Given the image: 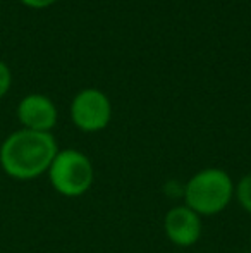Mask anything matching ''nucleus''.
<instances>
[{
  "mask_svg": "<svg viewBox=\"0 0 251 253\" xmlns=\"http://www.w3.org/2000/svg\"><path fill=\"white\" fill-rule=\"evenodd\" d=\"M12 84V73L3 60H0V98H3L10 90Z\"/></svg>",
  "mask_w": 251,
  "mask_h": 253,
  "instance_id": "obj_8",
  "label": "nucleus"
},
{
  "mask_svg": "<svg viewBox=\"0 0 251 253\" xmlns=\"http://www.w3.org/2000/svg\"><path fill=\"white\" fill-rule=\"evenodd\" d=\"M165 191H167L169 197L179 198V197H182V191H184V184H181L179 181H167V184H165Z\"/></svg>",
  "mask_w": 251,
  "mask_h": 253,
  "instance_id": "obj_9",
  "label": "nucleus"
},
{
  "mask_svg": "<svg viewBox=\"0 0 251 253\" xmlns=\"http://www.w3.org/2000/svg\"><path fill=\"white\" fill-rule=\"evenodd\" d=\"M236 183L231 174L220 167H205L184 183L182 200L200 217L222 213L234 200Z\"/></svg>",
  "mask_w": 251,
  "mask_h": 253,
  "instance_id": "obj_2",
  "label": "nucleus"
},
{
  "mask_svg": "<svg viewBox=\"0 0 251 253\" xmlns=\"http://www.w3.org/2000/svg\"><path fill=\"white\" fill-rule=\"evenodd\" d=\"M23 5L31 7V9H45V7H50L52 3H55L57 0H19Z\"/></svg>",
  "mask_w": 251,
  "mask_h": 253,
  "instance_id": "obj_10",
  "label": "nucleus"
},
{
  "mask_svg": "<svg viewBox=\"0 0 251 253\" xmlns=\"http://www.w3.org/2000/svg\"><path fill=\"white\" fill-rule=\"evenodd\" d=\"M203 224L196 212L182 205L169 209L164 215V234L172 245L179 248H191L200 241Z\"/></svg>",
  "mask_w": 251,
  "mask_h": 253,
  "instance_id": "obj_5",
  "label": "nucleus"
},
{
  "mask_svg": "<svg viewBox=\"0 0 251 253\" xmlns=\"http://www.w3.org/2000/svg\"><path fill=\"white\" fill-rule=\"evenodd\" d=\"M250 247H251V234H250Z\"/></svg>",
  "mask_w": 251,
  "mask_h": 253,
  "instance_id": "obj_11",
  "label": "nucleus"
},
{
  "mask_svg": "<svg viewBox=\"0 0 251 253\" xmlns=\"http://www.w3.org/2000/svg\"><path fill=\"white\" fill-rule=\"evenodd\" d=\"M17 119L24 129L52 133L59 119L57 107L41 93L26 95L17 105Z\"/></svg>",
  "mask_w": 251,
  "mask_h": 253,
  "instance_id": "obj_6",
  "label": "nucleus"
},
{
  "mask_svg": "<svg viewBox=\"0 0 251 253\" xmlns=\"http://www.w3.org/2000/svg\"><path fill=\"white\" fill-rule=\"evenodd\" d=\"M47 176L55 193L66 198H79L93 186L95 169L86 153L64 148L52 160Z\"/></svg>",
  "mask_w": 251,
  "mask_h": 253,
  "instance_id": "obj_3",
  "label": "nucleus"
},
{
  "mask_svg": "<svg viewBox=\"0 0 251 253\" xmlns=\"http://www.w3.org/2000/svg\"><path fill=\"white\" fill-rule=\"evenodd\" d=\"M234 198L241 205V209L251 215V172L245 174L241 179L236 183Z\"/></svg>",
  "mask_w": 251,
  "mask_h": 253,
  "instance_id": "obj_7",
  "label": "nucleus"
},
{
  "mask_svg": "<svg viewBox=\"0 0 251 253\" xmlns=\"http://www.w3.org/2000/svg\"><path fill=\"white\" fill-rule=\"evenodd\" d=\"M57 152L59 145L52 133L21 127L0 145V167L12 179L31 181L48 172Z\"/></svg>",
  "mask_w": 251,
  "mask_h": 253,
  "instance_id": "obj_1",
  "label": "nucleus"
},
{
  "mask_svg": "<svg viewBox=\"0 0 251 253\" xmlns=\"http://www.w3.org/2000/svg\"><path fill=\"white\" fill-rule=\"evenodd\" d=\"M250 253H251V252H250Z\"/></svg>",
  "mask_w": 251,
  "mask_h": 253,
  "instance_id": "obj_12",
  "label": "nucleus"
},
{
  "mask_svg": "<svg viewBox=\"0 0 251 253\" xmlns=\"http://www.w3.org/2000/svg\"><path fill=\"white\" fill-rule=\"evenodd\" d=\"M112 119V103L97 88L81 90L71 102V121L83 133H98Z\"/></svg>",
  "mask_w": 251,
  "mask_h": 253,
  "instance_id": "obj_4",
  "label": "nucleus"
}]
</instances>
